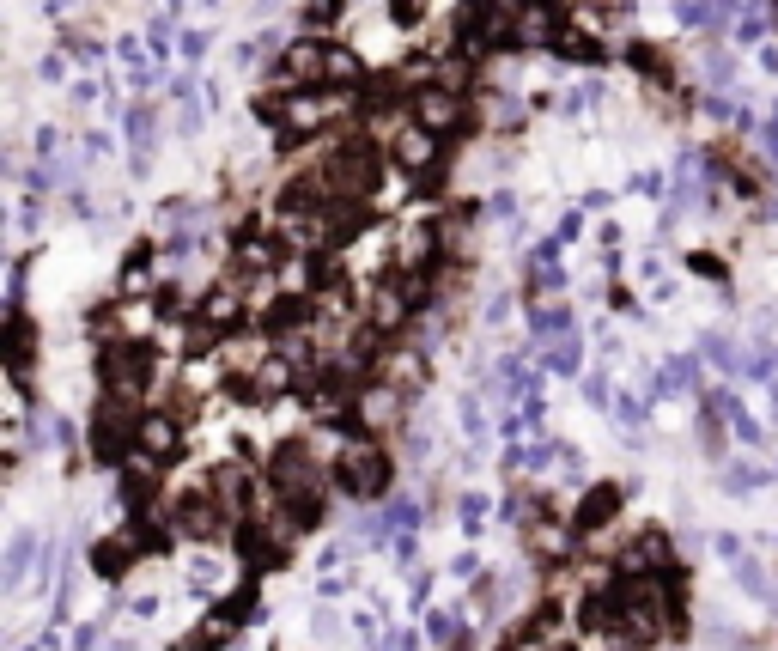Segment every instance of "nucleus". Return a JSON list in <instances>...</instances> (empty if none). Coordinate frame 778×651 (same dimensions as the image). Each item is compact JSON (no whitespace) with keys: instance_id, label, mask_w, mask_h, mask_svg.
<instances>
[{"instance_id":"obj_49","label":"nucleus","mask_w":778,"mask_h":651,"mask_svg":"<svg viewBox=\"0 0 778 651\" xmlns=\"http://www.w3.org/2000/svg\"><path fill=\"white\" fill-rule=\"evenodd\" d=\"M578 207H584V213H608V207H614V195H608V189H584V195H578Z\"/></svg>"},{"instance_id":"obj_14","label":"nucleus","mask_w":778,"mask_h":651,"mask_svg":"<svg viewBox=\"0 0 778 651\" xmlns=\"http://www.w3.org/2000/svg\"><path fill=\"white\" fill-rule=\"evenodd\" d=\"M566 67H602L608 61V49H602V37H596V25H584V19H566L560 31H554V43H548Z\"/></svg>"},{"instance_id":"obj_34","label":"nucleus","mask_w":778,"mask_h":651,"mask_svg":"<svg viewBox=\"0 0 778 651\" xmlns=\"http://www.w3.org/2000/svg\"><path fill=\"white\" fill-rule=\"evenodd\" d=\"M420 627H426V639L444 651V645L462 633V615H456V609H426V621H420Z\"/></svg>"},{"instance_id":"obj_50","label":"nucleus","mask_w":778,"mask_h":651,"mask_svg":"<svg viewBox=\"0 0 778 651\" xmlns=\"http://www.w3.org/2000/svg\"><path fill=\"white\" fill-rule=\"evenodd\" d=\"M481 311H487V323H505V317H511V293H493Z\"/></svg>"},{"instance_id":"obj_3","label":"nucleus","mask_w":778,"mask_h":651,"mask_svg":"<svg viewBox=\"0 0 778 651\" xmlns=\"http://www.w3.org/2000/svg\"><path fill=\"white\" fill-rule=\"evenodd\" d=\"M389 481H396V463H389V451L377 445V432H347V445H341V457H335V487H341V499L371 505L377 493H389Z\"/></svg>"},{"instance_id":"obj_26","label":"nucleus","mask_w":778,"mask_h":651,"mask_svg":"<svg viewBox=\"0 0 778 651\" xmlns=\"http://www.w3.org/2000/svg\"><path fill=\"white\" fill-rule=\"evenodd\" d=\"M608 104V86L602 80H584V86H572L566 98H560V116H596Z\"/></svg>"},{"instance_id":"obj_7","label":"nucleus","mask_w":778,"mask_h":651,"mask_svg":"<svg viewBox=\"0 0 778 651\" xmlns=\"http://www.w3.org/2000/svg\"><path fill=\"white\" fill-rule=\"evenodd\" d=\"M620 505H627V487H620V481H590V487L578 493V505H572V530H578L584 542H596L602 530L620 524Z\"/></svg>"},{"instance_id":"obj_52","label":"nucleus","mask_w":778,"mask_h":651,"mask_svg":"<svg viewBox=\"0 0 778 651\" xmlns=\"http://www.w3.org/2000/svg\"><path fill=\"white\" fill-rule=\"evenodd\" d=\"M444 651H481V633H475V627H462V633H456Z\"/></svg>"},{"instance_id":"obj_30","label":"nucleus","mask_w":778,"mask_h":651,"mask_svg":"<svg viewBox=\"0 0 778 651\" xmlns=\"http://www.w3.org/2000/svg\"><path fill=\"white\" fill-rule=\"evenodd\" d=\"M432 13V0H383V19L396 25V31H420Z\"/></svg>"},{"instance_id":"obj_9","label":"nucleus","mask_w":778,"mask_h":651,"mask_svg":"<svg viewBox=\"0 0 778 651\" xmlns=\"http://www.w3.org/2000/svg\"><path fill=\"white\" fill-rule=\"evenodd\" d=\"M207 487H213V499L225 505L231 524H244V518L256 512V499H262V487H256V475H250L244 457H225L219 469H207Z\"/></svg>"},{"instance_id":"obj_6","label":"nucleus","mask_w":778,"mask_h":651,"mask_svg":"<svg viewBox=\"0 0 778 651\" xmlns=\"http://www.w3.org/2000/svg\"><path fill=\"white\" fill-rule=\"evenodd\" d=\"M675 566H681V548L669 542L663 524H645L627 548H614V572H627V578H639V572H675Z\"/></svg>"},{"instance_id":"obj_16","label":"nucleus","mask_w":778,"mask_h":651,"mask_svg":"<svg viewBox=\"0 0 778 651\" xmlns=\"http://www.w3.org/2000/svg\"><path fill=\"white\" fill-rule=\"evenodd\" d=\"M152 280H159V244L140 238V244H128V256H122L116 299H140V293H152Z\"/></svg>"},{"instance_id":"obj_56","label":"nucleus","mask_w":778,"mask_h":651,"mask_svg":"<svg viewBox=\"0 0 778 651\" xmlns=\"http://www.w3.org/2000/svg\"><path fill=\"white\" fill-rule=\"evenodd\" d=\"M335 627H341V621H335V609H317V639H329Z\"/></svg>"},{"instance_id":"obj_39","label":"nucleus","mask_w":778,"mask_h":651,"mask_svg":"<svg viewBox=\"0 0 778 651\" xmlns=\"http://www.w3.org/2000/svg\"><path fill=\"white\" fill-rule=\"evenodd\" d=\"M146 43H152V55H171V13H159V19H146Z\"/></svg>"},{"instance_id":"obj_24","label":"nucleus","mask_w":778,"mask_h":651,"mask_svg":"<svg viewBox=\"0 0 778 651\" xmlns=\"http://www.w3.org/2000/svg\"><path fill=\"white\" fill-rule=\"evenodd\" d=\"M505 591H511V578L475 572V578H469V609H475L481 621H499V615H505Z\"/></svg>"},{"instance_id":"obj_43","label":"nucleus","mask_w":778,"mask_h":651,"mask_svg":"<svg viewBox=\"0 0 778 651\" xmlns=\"http://www.w3.org/2000/svg\"><path fill=\"white\" fill-rule=\"evenodd\" d=\"M49 439H55V445L67 451V457L80 451V432H73V420H67V414H49Z\"/></svg>"},{"instance_id":"obj_15","label":"nucleus","mask_w":778,"mask_h":651,"mask_svg":"<svg viewBox=\"0 0 778 651\" xmlns=\"http://www.w3.org/2000/svg\"><path fill=\"white\" fill-rule=\"evenodd\" d=\"M699 402H712V408L730 420V432H736V445H742V451H760V445H766V426L748 414V402H742L730 384H724V390H699Z\"/></svg>"},{"instance_id":"obj_29","label":"nucleus","mask_w":778,"mask_h":651,"mask_svg":"<svg viewBox=\"0 0 778 651\" xmlns=\"http://www.w3.org/2000/svg\"><path fill=\"white\" fill-rule=\"evenodd\" d=\"M620 426H627V432H639L645 420H651V396H639V390H614V408H608Z\"/></svg>"},{"instance_id":"obj_36","label":"nucleus","mask_w":778,"mask_h":651,"mask_svg":"<svg viewBox=\"0 0 778 651\" xmlns=\"http://www.w3.org/2000/svg\"><path fill=\"white\" fill-rule=\"evenodd\" d=\"M389 560H396L402 572H414L420 566V530H396L389 536Z\"/></svg>"},{"instance_id":"obj_40","label":"nucleus","mask_w":778,"mask_h":651,"mask_svg":"<svg viewBox=\"0 0 778 651\" xmlns=\"http://www.w3.org/2000/svg\"><path fill=\"white\" fill-rule=\"evenodd\" d=\"M207 49H213V31H183V37H177V55H183L189 67H195Z\"/></svg>"},{"instance_id":"obj_2","label":"nucleus","mask_w":778,"mask_h":651,"mask_svg":"<svg viewBox=\"0 0 778 651\" xmlns=\"http://www.w3.org/2000/svg\"><path fill=\"white\" fill-rule=\"evenodd\" d=\"M98 384H104V396H122V402L146 408V390L159 384V353H152V341L116 335L110 347H98Z\"/></svg>"},{"instance_id":"obj_5","label":"nucleus","mask_w":778,"mask_h":651,"mask_svg":"<svg viewBox=\"0 0 778 651\" xmlns=\"http://www.w3.org/2000/svg\"><path fill=\"white\" fill-rule=\"evenodd\" d=\"M408 414V390L389 378H365L353 396V432H396Z\"/></svg>"},{"instance_id":"obj_51","label":"nucleus","mask_w":778,"mask_h":651,"mask_svg":"<svg viewBox=\"0 0 778 651\" xmlns=\"http://www.w3.org/2000/svg\"><path fill=\"white\" fill-rule=\"evenodd\" d=\"M754 61H760V74H766V80H778V43H760Z\"/></svg>"},{"instance_id":"obj_4","label":"nucleus","mask_w":778,"mask_h":651,"mask_svg":"<svg viewBox=\"0 0 778 651\" xmlns=\"http://www.w3.org/2000/svg\"><path fill=\"white\" fill-rule=\"evenodd\" d=\"M408 116L420 122V128H432V134H462L469 128V98L462 92H450V86H438V80H420L414 92H408Z\"/></svg>"},{"instance_id":"obj_10","label":"nucleus","mask_w":778,"mask_h":651,"mask_svg":"<svg viewBox=\"0 0 778 651\" xmlns=\"http://www.w3.org/2000/svg\"><path fill=\"white\" fill-rule=\"evenodd\" d=\"M140 554H146V536H140V524H128V530H116V536H98L92 554H86V566L104 578V585H122V578L140 566Z\"/></svg>"},{"instance_id":"obj_28","label":"nucleus","mask_w":778,"mask_h":651,"mask_svg":"<svg viewBox=\"0 0 778 651\" xmlns=\"http://www.w3.org/2000/svg\"><path fill=\"white\" fill-rule=\"evenodd\" d=\"M383 524H389V536H396V530H420V524H426V505H414L408 493H389Z\"/></svg>"},{"instance_id":"obj_1","label":"nucleus","mask_w":778,"mask_h":651,"mask_svg":"<svg viewBox=\"0 0 778 651\" xmlns=\"http://www.w3.org/2000/svg\"><path fill=\"white\" fill-rule=\"evenodd\" d=\"M323 177L341 201H377L389 177V147H377L371 134H347L341 147L323 153Z\"/></svg>"},{"instance_id":"obj_23","label":"nucleus","mask_w":778,"mask_h":651,"mask_svg":"<svg viewBox=\"0 0 778 651\" xmlns=\"http://www.w3.org/2000/svg\"><path fill=\"white\" fill-rule=\"evenodd\" d=\"M627 67H633L639 80H651L657 92H663V86H675V67H669V55H663L657 43H645V37H633V43H627Z\"/></svg>"},{"instance_id":"obj_20","label":"nucleus","mask_w":778,"mask_h":651,"mask_svg":"<svg viewBox=\"0 0 778 651\" xmlns=\"http://www.w3.org/2000/svg\"><path fill=\"white\" fill-rule=\"evenodd\" d=\"M572 329H578V317H572L566 299H529V341L535 347L554 341V335H572Z\"/></svg>"},{"instance_id":"obj_11","label":"nucleus","mask_w":778,"mask_h":651,"mask_svg":"<svg viewBox=\"0 0 778 651\" xmlns=\"http://www.w3.org/2000/svg\"><path fill=\"white\" fill-rule=\"evenodd\" d=\"M134 451L159 457L165 469L183 463V420H177L171 408H146V414H140V432H134Z\"/></svg>"},{"instance_id":"obj_27","label":"nucleus","mask_w":778,"mask_h":651,"mask_svg":"<svg viewBox=\"0 0 778 651\" xmlns=\"http://www.w3.org/2000/svg\"><path fill=\"white\" fill-rule=\"evenodd\" d=\"M481 110H487V128H517V122H523V110H529V98L487 92V98H481Z\"/></svg>"},{"instance_id":"obj_57","label":"nucleus","mask_w":778,"mask_h":651,"mask_svg":"<svg viewBox=\"0 0 778 651\" xmlns=\"http://www.w3.org/2000/svg\"><path fill=\"white\" fill-rule=\"evenodd\" d=\"M104 651H140L134 639H104Z\"/></svg>"},{"instance_id":"obj_18","label":"nucleus","mask_w":778,"mask_h":651,"mask_svg":"<svg viewBox=\"0 0 778 651\" xmlns=\"http://www.w3.org/2000/svg\"><path fill=\"white\" fill-rule=\"evenodd\" d=\"M535 359H541V372H554V378H584V372H590V366H584V335H578V329H572V335H554V341H541Z\"/></svg>"},{"instance_id":"obj_53","label":"nucleus","mask_w":778,"mask_h":651,"mask_svg":"<svg viewBox=\"0 0 778 651\" xmlns=\"http://www.w3.org/2000/svg\"><path fill=\"white\" fill-rule=\"evenodd\" d=\"M633 189H639V195H663V177H657V171H639Z\"/></svg>"},{"instance_id":"obj_37","label":"nucleus","mask_w":778,"mask_h":651,"mask_svg":"<svg viewBox=\"0 0 778 651\" xmlns=\"http://www.w3.org/2000/svg\"><path fill=\"white\" fill-rule=\"evenodd\" d=\"M736 67H742V61H736V55H724V49H718V55H706V86H712V92L736 86Z\"/></svg>"},{"instance_id":"obj_8","label":"nucleus","mask_w":778,"mask_h":651,"mask_svg":"<svg viewBox=\"0 0 778 651\" xmlns=\"http://www.w3.org/2000/svg\"><path fill=\"white\" fill-rule=\"evenodd\" d=\"M389 165H396L402 177H426L432 165H438V147H444V134H432V128H420L414 116L402 122V128H389Z\"/></svg>"},{"instance_id":"obj_21","label":"nucleus","mask_w":778,"mask_h":651,"mask_svg":"<svg viewBox=\"0 0 778 651\" xmlns=\"http://www.w3.org/2000/svg\"><path fill=\"white\" fill-rule=\"evenodd\" d=\"M699 353H706V366H712V372H724V378H748V353L736 347V335L706 329V335H699Z\"/></svg>"},{"instance_id":"obj_44","label":"nucleus","mask_w":778,"mask_h":651,"mask_svg":"<svg viewBox=\"0 0 778 651\" xmlns=\"http://www.w3.org/2000/svg\"><path fill=\"white\" fill-rule=\"evenodd\" d=\"M37 80H43V86H67V55H61V49L37 61Z\"/></svg>"},{"instance_id":"obj_55","label":"nucleus","mask_w":778,"mask_h":651,"mask_svg":"<svg viewBox=\"0 0 778 651\" xmlns=\"http://www.w3.org/2000/svg\"><path fill=\"white\" fill-rule=\"evenodd\" d=\"M426 597H432V572L414 566V603H426Z\"/></svg>"},{"instance_id":"obj_12","label":"nucleus","mask_w":778,"mask_h":651,"mask_svg":"<svg viewBox=\"0 0 778 651\" xmlns=\"http://www.w3.org/2000/svg\"><path fill=\"white\" fill-rule=\"evenodd\" d=\"M159 122H165V110L159 104H128V171L134 177H146L152 171V140H159Z\"/></svg>"},{"instance_id":"obj_48","label":"nucleus","mask_w":778,"mask_h":651,"mask_svg":"<svg viewBox=\"0 0 778 651\" xmlns=\"http://www.w3.org/2000/svg\"><path fill=\"white\" fill-rule=\"evenodd\" d=\"M450 572H456V578H475V572H481V554H475V548H462V554H450Z\"/></svg>"},{"instance_id":"obj_42","label":"nucleus","mask_w":778,"mask_h":651,"mask_svg":"<svg viewBox=\"0 0 778 651\" xmlns=\"http://www.w3.org/2000/svg\"><path fill=\"white\" fill-rule=\"evenodd\" d=\"M462 432H469L475 445L487 439V414H481V402H475V396H462Z\"/></svg>"},{"instance_id":"obj_47","label":"nucleus","mask_w":778,"mask_h":651,"mask_svg":"<svg viewBox=\"0 0 778 651\" xmlns=\"http://www.w3.org/2000/svg\"><path fill=\"white\" fill-rule=\"evenodd\" d=\"M347 591H353V578H347V572H341V578H335V572H323V585H317V597H323V603H341Z\"/></svg>"},{"instance_id":"obj_41","label":"nucleus","mask_w":778,"mask_h":651,"mask_svg":"<svg viewBox=\"0 0 778 651\" xmlns=\"http://www.w3.org/2000/svg\"><path fill=\"white\" fill-rule=\"evenodd\" d=\"M712 554H718V560H724V566H736V560H742V554H748V542H742V536H736V530H718V536H712Z\"/></svg>"},{"instance_id":"obj_45","label":"nucleus","mask_w":778,"mask_h":651,"mask_svg":"<svg viewBox=\"0 0 778 651\" xmlns=\"http://www.w3.org/2000/svg\"><path fill=\"white\" fill-rule=\"evenodd\" d=\"M13 226H19V232H37V226H43V201H37V189H31V195L19 201V213H13Z\"/></svg>"},{"instance_id":"obj_35","label":"nucleus","mask_w":778,"mask_h":651,"mask_svg":"<svg viewBox=\"0 0 778 651\" xmlns=\"http://www.w3.org/2000/svg\"><path fill=\"white\" fill-rule=\"evenodd\" d=\"M481 220H493V226H517V195H511V189H493V195L481 201Z\"/></svg>"},{"instance_id":"obj_54","label":"nucleus","mask_w":778,"mask_h":651,"mask_svg":"<svg viewBox=\"0 0 778 651\" xmlns=\"http://www.w3.org/2000/svg\"><path fill=\"white\" fill-rule=\"evenodd\" d=\"M128 609H134V615H140V621H152V615H159V597H152V591H146V597H134V603H128Z\"/></svg>"},{"instance_id":"obj_17","label":"nucleus","mask_w":778,"mask_h":651,"mask_svg":"<svg viewBox=\"0 0 778 651\" xmlns=\"http://www.w3.org/2000/svg\"><path fill=\"white\" fill-rule=\"evenodd\" d=\"M7 372H13V384H25L31 378V359H37V323L25 317V311H7Z\"/></svg>"},{"instance_id":"obj_32","label":"nucleus","mask_w":778,"mask_h":651,"mask_svg":"<svg viewBox=\"0 0 778 651\" xmlns=\"http://www.w3.org/2000/svg\"><path fill=\"white\" fill-rule=\"evenodd\" d=\"M456 512H462V530H469V542H475V536L487 530V518H493V499H487V493H462Z\"/></svg>"},{"instance_id":"obj_33","label":"nucleus","mask_w":778,"mask_h":651,"mask_svg":"<svg viewBox=\"0 0 778 651\" xmlns=\"http://www.w3.org/2000/svg\"><path fill=\"white\" fill-rule=\"evenodd\" d=\"M578 396H584V408H614V384H608V372L590 366V372L578 378Z\"/></svg>"},{"instance_id":"obj_22","label":"nucleus","mask_w":778,"mask_h":651,"mask_svg":"<svg viewBox=\"0 0 778 651\" xmlns=\"http://www.w3.org/2000/svg\"><path fill=\"white\" fill-rule=\"evenodd\" d=\"M37 554H43L37 530H13L7 536V591H25V578L37 572Z\"/></svg>"},{"instance_id":"obj_25","label":"nucleus","mask_w":778,"mask_h":651,"mask_svg":"<svg viewBox=\"0 0 778 651\" xmlns=\"http://www.w3.org/2000/svg\"><path fill=\"white\" fill-rule=\"evenodd\" d=\"M730 578H736V591H742V597H760V603H772V572H766L760 560H748V554H742V560L730 566Z\"/></svg>"},{"instance_id":"obj_38","label":"nucleus","mask_w":778,"mask_h":651,"mask_svg":"<svg viewBox=\"0 0 778 651\" xmlns=\"http://www.w3.org/2000/svg\"><path fill=\"white\" fill-rule=\"evenodd\" d=\"M159 80H165V61H134V67H128V86H134V92H152Z\"/></svg>"},{"instance_id":"obj_31","label":"nucleus","mask_w":778,"mask_h":651,"mask_svg":"<svg viewBox=\"0 0 778 651\" xmlns=\"http://www.w3.org/2000/svg\"><path fill=\"white\" fill-rule=\"evenodd\" d=\"M681 268H687V274H699V280H718V286H730V262H724L718 250H687V256H681Z\"/></svg>"},{"instance_id":"obj_46","label":"nucleus","mask_w":778,"mask_h":651,"mask_svg":"<svg viewBox=\"0 0 778 651\" xmlns=\"http://www.w3.org/2000/svg\"><path fill=\"white\" fill-rule=\"evenodd\" d=\"M104 645V621H80V627H73V645L67 651H98Z\"/></svg>"},{"instance_id":"obj_13","label":"nucleus","mask_w":778,"mask_h":651,"mask_svg":"<svg viewBox=\"0 0 778 651\" xmlns=\"http://www.w3.org/2000/svg\"><path fill=\"white\" fill-rule=\"evenodd\" d=\"M238 627H244V621L231 615L225 603H207V615H201V621H195V627H189L171 651H225L231 639H238Z\"/></svg>"},{"instance_id":"obj_58","label":"nucleus","mask_w":778,"mask_h":651,"mask_svg":"<svg viewBox=\"0 0 778 651\" xmlns=\"http://www.w3.org/2000/svg\"><path fill=\"white\" fill-rule=\"evenodd\" d=\"M19 651H43V639H37V645H19Z\"/></svg>"},{"instance_id":"obj_19","label":"nucleus","mask_w":778,"mask_h":651,"mask_svg":"<svg viewBox=\"0 0 778 651\" xmlns=\"http://www.w3.org/2000/svg\"><path fill=\"white\" fill-rule=\"evenodd\" d=\"M718 487H724L730 499H754V493L778 487V469H772V463H754V457H736V463H724Z\"/></svg>"}]
</instances>
